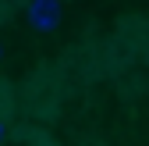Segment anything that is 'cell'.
Wrapping results in <instances>:
<instances>
[{"instance_id": "6da1fadb", "label": "cell", "mask_w": 149, "mask_h": 146, "mask_svg": "<svg viewBox=\"0 0 149 146\" xmlns=\"http://www.w3.org/2000/svg\"><path fill=\"white\" fill-rule=\"evenodd\" d=\"M61 18H64L61 0H29V4H25V22H29L32 32H39V36L57 32L61 29Z\"/></svg>"}, {"instance_id": "7a4b0ae2", "label": "cell", "mask_w": 149, "mask_h": 146, "mask_svg": "<svg viewBox=\"0 0 149 146\" xmlns=\"http://www.w3.org/2000/svg\"><path fill=\"white\" fill-rule=\"evenodd\" d=\"M7 142V125H4V118H0V146Z\"/></svg>"}, {"instance_id": "3957f363", "label": "cell", "mask_w": 149, "mask_h": 146, "mask_svg": "<svg viewBox=\"0 0 149 146\" xmlns=\"http://www.w3.org/2000/svg\"><path fill=\"white\" fill-rule=\"evenodd\" d=\"M0 61H4V46H0Z\"/></svg>"}]
</instances>
